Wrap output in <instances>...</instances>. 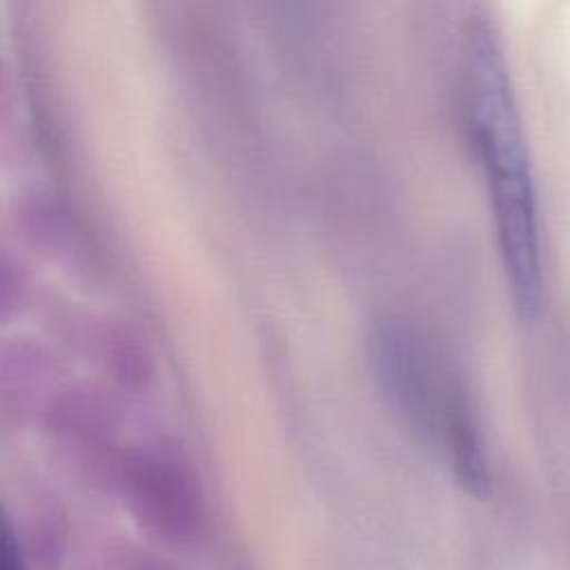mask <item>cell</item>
<instances>
[{
  "instance_id": "6da1fadb",
  "label": "cell",
  "mask_w": 570,
  "mask_h": 570,
  "mask_svg": "<svg viewBox=\"0 0 570 570\" xmlns=\"http://www.w3.org/2000/svg\"><path fill=\"white\" fill-rule=\"evenodd\" d=\"M468 76L472 134L488 178L503 269L517 314L534 321L543 289L534 183L503 47L485 18L474 20L468 36Z\"/></svg>"
},
{
  "instance_id": "7a4b0ae2",
  "label": "cell",
  "mask_w": 570,
  "mask_h": 570,
  "mask_svg": "<svg viewBox=\"0 0 570 570\" xmlns=\"http://www.w3.org/2000/svg\"><path fill=\"white\" fill-rule=\"evenodd\" d=\"M372 356L392 405L434 441L470 494L490 492V468L479 428L452 372L439 352L405 318L387 316L374 325Z\"/></svg>"
},
{
  "instance_id": "3957f363",
  "label": "cell",
  "mask_w": 570,
  "mask_h": 570,
  "mask_svg": "<svg viewBox=\"0 0 570 570\" xmlns=\"http://www.w3.org/2000/svg\"><path fill=\"white\" fill-rule=\"evenodd\" d=\"M114 479L138 528L163 548L194 552L207 537L203 483L171 445L142 443L114 461Z\"/></svg>"
},
{
  "instance_id": "277c9868",
  "label": "cell",
  "mask_w": 570,
  "mask_h": 570,
  "mask_svg": "<svg viewBox=\"0 0 570 570\" xmlns=\"http://www.w3.org/2000/svg\"><path fill=\"white\" fill-rule=\"evenodd\" d=\"M109 570H178L169 559L138 546H120L107 559Z\"/></svg>"
},
{
  "instance_id": "5b68a950",
  "label": "cell",
  "mask_w": 570,
  "mask_h": 570,
  "mask_svg": "<svg viewBox=\"0 0 570 570\" xmlns=\"http://www.w3.org/2000/svg\"><path fill=\"white\" fill-rule=\"evenodd\" d=\"M0 570H31L11 534V530L2 528V543H0Z\"/></svg>"
}]
</instances>
